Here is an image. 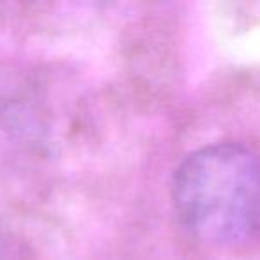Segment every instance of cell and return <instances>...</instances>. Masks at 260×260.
<instances>
[{"label":"cell","instance_id":"1","mask_svg":"<svg viewBox=\"0 0 260 260\" xmlns=\"http://www.w3.org/2000/svg\"><path fill=\"white\" fill-rule=\"evenodd\" d=\"M182 226L214 246H244L260 239V157L237 143L192 152L171 182Z\"/></svg>","mask_w":260,"mask_h":260}]
</instances>
